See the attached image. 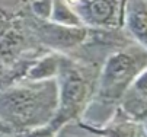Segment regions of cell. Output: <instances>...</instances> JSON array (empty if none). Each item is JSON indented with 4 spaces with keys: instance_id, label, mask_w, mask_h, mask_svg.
Instances as JSON below:
<instances>
[{
    "instance_id": "obj_6",
    "label": "cell",
    "mask_w": 147,
    "mask_h": 137,
    "mask_svg": "<svg viewBox=\"0 0 147 137\" xmlns=\"http://www.w3.org/2000/svg\"><path fill=\"white\" fill-rule=\"evenodd\" d=\"M35 31L39 35V40L42 44L53 47L55 50H69L74 48L83 43H86L89 36V29L77 26H61L55 25L53 22H39V25L35 28Z\"/></svg>"
},
{
    "instance_id": "obj_4",
    "label": "cell",
    "mask_w": 147,
    "mask_h": 137,
    "mask_svg": "<svg viewBox=\"0 0 147 137\" xmlns=\"http://www.w3.org/2000/svg\"><path fill=\"white\" fill-rule=\"evenodd\" d=\"M83 28L115 31L122 26L124 0H64Z\"/></svg>"
},
{
    "instance_id": "obj_10",
    "label": "cell",
    "mask_w": 147,
    "mask_h": 137,
    "mask_svg": "<svg viewBox=\"0 0 147 137\" xmlns=\"http://www.w3.org/2000/svg\"><path fill=\"white\" fill-rule=\"evenodd\" d=\"M63 60V55L60 54H47L41 60L34 63L32 66L28 67L25 72L24 80H31V82H39V80H51L55 79L60 64Z\"/></svg>"
},
{
    "instance_id": "obj_9",
    "label": "cell",
    "mask_w": 147,
    "mask_h": 137,
    "mask_svg": "<svg viewBox=\"0 0 147 137\" xmlns=\"http://www.w3.org/2000/svg\"><path fill=\"white\" fill-rule=\"evenodd\" d=\"M140 124L141 123L131 120L118 108L107 124L98 130V133L100 137H140V134H143V130L140 131Z\"/></svg>"
},
{
    "instance_id": "obj_3",
    "label": "cell",
    "mask_w": 147,
    "mask_h": 137,
    "mask_svg": "<svg viewBox=\"0 0 147 137\" xmlns=\"http://www.w3.org/2000/svg\"><path fill=\"white\" fill-rule=\"evenodd\" d=\"M90 66L77 64L63 57L58 74L55 77L58 86V107L51 126L58 130L61 126L76 121L85 112L95 93V79Z\"/></svg>"
},
{
    "instance_id": "obj_2",
    "label": "cell",
    "mask_w": 147,
    "mask_h": 137,
    "mask_svg": "<svg viewBox=\"0 0 147 137\" xmlns=\"http://www.w3.org/2000/svg\"><path fill=\"white\" fill-rule=\"evenodd\" d=\"M58 107L57 80H20L0 90V121L13 133L48 126Z\"/></svg>"
},
{
    "instance_id": "obj_13",
    "label": "cell",
    "mask_w": 147,
    "mask_h": 137,
    "mask_svg": "<svg viewBox=\"0 0 147 137\" xmlns=\"http://www.w3.org/2000/svg\"><path fill=\"white\" fill-rule=\"evenodd\" d=\"M29 10L41 22H48L53 12V0H28Z\"/></svg>"
},
{
    "instance_id": "obj_11",
    "label": "cell",
    "mask_w": 147,
    "mask_h": 137,
    "mask_svg": "<svg viewBox=\"0 0 147 137\" xmlns=\"http://www.w3.org/2000/svg\"><path fill=\"white\" fill-rule=\"evenodd\" d=\"M50 22L61 26H70V28L82 26L77 16L64 0H53V12H51Z\"/></svg>"
},
{
    "instance_id": "obj_17",
    "label": "cell",
    "mask_w": 147,
    "mask_h": 137,
    "mask_svg": "<svg viewBox=\"0 0 147 137\" xmlns=\"http://www.w3.org/2000/svg\"><path fill=\"white\" fill-rule=\"evenodd\" d=\"M0 137H12V134H3V136H0Z\"/></svg>"
},
{
    "instance_id": "obj_5",
    "label": "cell",
    "mask_w": 147,
    "mask_h": 137,
    "mask_svg": "<svg viewBox=\"0 0 147 137\" xmlns=\"http://www.w3.org/2000/svg\"><path fill=\"white\" fill-rule=\"evenodd\" d=\"M22 0H0V57L9 61L22 47Z\"/></svg>"
},
{
    "instance_id": "obj_14",
    "label": "cell",
    "mask_w": 147,
    "mask_h": 137,
    "mask_svg": "<svg viewBox=\"0 0 147 137\" xmlns=\"http://www.w3.org/2000/svg\"><path fill=\"white\" fill-rule=\"evenodd\" d=\"M19 137H57V130L51 124H48V126H41V127L24 131L19 134Z\"/></svg>"
},
{
    "instance_id": "obj_12",
    "label": "cell",
    "mask_w": 147,
    "mask_h": 137,
    "mask_svg": "<svg viewBox=\"0 0 147 137\" xmlns=\"http://www.w3.org/2000/svg\"><path fill=\"white\" fill-rule=\"evenodd\" d=\"M57 137H100V134L98 133V130L71 121L57 130Z\"/></svg>"
},
{
    "instance_id": "obj_15",
    "label": "cell",
    "mask_w": 147,
    "mask_h": 137,
    "mask_svg": "<svg viewBox=\"0 0 147 137\" xmlns=\"http://www.w3.org/2000/svg\"><path fill=\"white\" fill-rule=\"evenodd\" d=\"M3 134H12V131L3 121H0V136H3Z\"/></svg>"
},
{
    "instance_id": "obj_1",
    "label": "cell",
    "mask_w": 147,
    "mask_h": 137,
    "mask_svg": "<svg viewBox=\"0 0 147 137\" xmlns=\"http://www.w3.org/2000/svg\"><path fill=\"white\" fill-rule=\"evenodd\" d=\"M147 67V50L138 45H128L108 55L99 77L95 93L80 118L83 124L99 130L115 114L124 93Z\"/></svg>"
},
{
    "instance_id": "obj_16",
    "label": "cell",
    "mask_w": 147,
    "mask_h": 137,
    "mask_svg": "<svg viewBox=\"0 0 147 137\" xmlns=\"http://www.w3.org/2000/svg\"><path fill=\"white\" fill-rule=\"evenodd\" d=\"M143 134H144V137H147V118L143 121Z\"/></svg>"
},
{
    "instance_id": "obj_8",
    "label": "cell",
    "mask_w": 147,
    "mask_h": 137,
    "mask_svg": "<svg viewBox=\"0 0 147 137\" xmlns=\"http://www.w3.org/2000/svg\"><path fill=\"white\" fill-rule=\"evenodd\" d=\"M118 108L137 123H143L147 118V67L124 93Z\"/></svg>"
},
{
    "instance_id": "obj_7",
    "label": "cell",
    "mask_w": 147,
    "mask_h": 137,
    "mask_svg": "<svg viewBox=\"0 0 147 137\" xmlns=\"http://www.w3.org/2000/svg\"><path fill=\"white\" fill-rule=\"evenodd\" d=\"M122 26L138 47L147 50V0H124Z\"/></svg>"
}]
</instances>
